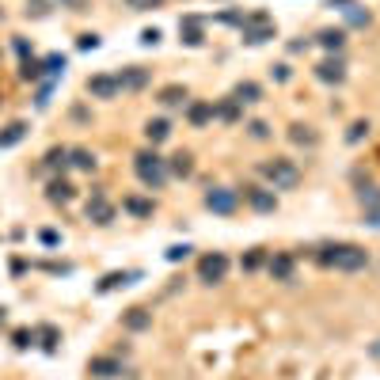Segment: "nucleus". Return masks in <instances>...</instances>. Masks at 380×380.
Segmentation results:
<instances>
[{"label":"nucleus","mask_w":380,"mask_h":380,"mask_svg":"<svg viewBox=\"0 0 380 380\" xmlns=\"http://www.w3.org/2000/svg\"><path fill=\"white\" fill-rule=\"evenodd\" d=\"M4 316H8V308H4V304H0V323H4Z\"/></svg>","instance_id":"49"},{"label":"nucleus","mask_w":380,"mask_h":380,"mask_svg":"<svg viewBox=\"0 0 380 380\" xmlns=\"http://www.w3.org/2000/svg\"><path fill=\"white\" fill-rule=\"evenodd\" d=\"M88 221H91V225H110V221H114V206L103 198V190L91 194V202H88Z\"/></svg>","instance_id":"10"},{"label":"nucleus","mask_w":380,"mask_h":380,"mask_svg":"<svg viewBox=\"0 0 380 380\" xmlns=\"http://www.w3.org/2000/svg\"><path fill=\"white\" fill-rule=\"evenodd\" d=\"M88 373L96 376V380H114V376H122L126 369H122V361H118V358H91L88 361Z\"/></svg>","instance_id":"11"},{"label":"nucleus","mask_w":380,"mask_h":380,"mask_svg":"<svg viewBox=\"0 0 380 380\" xmlns=\"http://www.w3.org/2000/svg\"><path fill=\"white\" fill-rule=\"evenodd\" d=\"M15 53H23V58L31 53V46H27V39H15Z\"/></svg>","instance_id":"48"},{"label":"nucleus","mask_w":380,"mask_h":380,"mask_svg":"<svg viewBox=\"0 0 380 380\" xmlns=\"http://www.w3.org/2000/svg\"><path fill=\"white\" fill-rule=\"evenodd\" d=\"M160 42V31H156V27H145L141 31V46H156Z\"/></svg>","instance_id":"43"},{"label":"nucleus","mask_w":380,"mask_h":380,"mask_svg":"<svg viewBox=\"0 0 380 380\" xmlns=\"http://www.w3.org/2000/svg\"><path fill=\"white\" fill-rule=\"evenodd\" d=\"M27 137V122H8L0 129V148H15Z\"/></svg>","instance_id":"23"},{"label":"nucleus","mask_w":380,"mask_h":380,"mask_svg":"<svg viewBox=\"0 0 380 380\" xmlns=\"http://www.w3.org/2000/svg\"><path fill=\"white\" fill-rule=\"evenodd\" d=\"M263 263H266V251H263V247H251V251L244 255V263H240V266H244V270H258Z\"/></svg>","instance_id":"35"},{"label":"nucleus","mask_w":380,"mask_h":380,"mask_svg":"<svg viewBox=\"0 0 380 380\" xmlns=\"http://www.w3.org/2000/svg\"><path fill=\"white\" fill-rule=\"evenodd\" d=\"M34 342V331H27V327H20V331H12V346L15 350H27Z\"/></svg>","instance_id":"37"},{"label":"nucleus","mask_w":380,"mask_h":380,"mask_svg":"<svg viewBox=\"0 0 380 380\" xmlns=\"http://www.w3.org/2000/svg\"><path fill=\"white\" fill-rule=\"evenodd\" d=\"M342 12H346V23L350 27H369V12H361V8H354V4L342 8Z\"/></svg>","instance_id":"36"},{"label":"nucleus","mask_w":380,"mask_h":380,"mask_svg":"<svg viewBox=\"0 0 380 380\" xmlns=\"http://www.w3.org/2000/svg\"><path fill=\"white\" fill-rule=\"evenodd\" d=\"M129 8H133V12H152V8H160L164 0H126Z\"/></svg>","instance_id":"41"},{"label":"nucleus","mask_w":380,"mask_h":380,"mask_svg":"<svg viewBox=\"0 0 380 380\" xmlns=\"http://www.w3.org/2000/svg\"><path fill=\"white\" fill-rule=\"evenodd\" d=\"M118 80V91H141L148 84V69H141V65H126L122 72H114Z\"/></svg>","instance_id":"9"},{"label":"nucleus","mask_w":380,"mask_h":380,"mask_svg":"<svg viewBox=\"0 0 380 380\" xmlns=\"http://www.w3.org/2000/svg\"><path fill=\"white\" fill-rule=\"evenodd\" d=\"M232 99H236V103H258V99H263V88H258L255 80H240Z\"/></svg>","instance_id":"24"},{"label":"nucleus","mask_w":380,"mask_h":380,"mask_svg":"<svg viewBox=\"0 0 380 380\" xmlns=\"http://www.w3.org/2000/svg\"><path fill=\"white\" fill-rule=\"evenodd\" d=\"M274 80H277V84H285V80H289V65H277V69H274Z\"/></svg>","instance_id":"46"},{"label":"nucleus","mask_w":380,"mask_h":380,"mask_svg":"<svg viewBox=\"0 0 380 380\" xmlns=\"http://www.w3.org/2000/svg\"><path fill=\"white\" fill-rule=\"evenodd\" d=\"M34 342H39L46 354H53V350H58V342H61V331L53 327V323H39V327H34Z\"/></svg>","instance_id":"20"},{"label":"nucleus","mask_w":380,"mask_h":380,"mask_svg":"<svg viewBox=\"0 0 380 380\" xmlns=\"http://www.w3.org/2000/svg\"><path fill=\"white\" fill-rule=\"evenodd\" d=\"M187 122L194 129H206L213 122V103H209V99H190V103H187Z\"/></svg>","instance_id":"12"},{"label":"nucleus","mask_w":380,"mask_h":380,"mask_svg":"<svg viewBox=\"0 0 380 380\" xmlns=\"http://www.w3.org/2000/svg\"><path fill=\"white\" fill-rule=\"evenodd\" d=\"M187 88L183 84H164L160 91H156V103H164V107H187Z\"/></svg>","instance_id":"17"},{"label":"nucleus","mask_w":380,"mask_h":380,"mask_svg":"<svg viewBox=\"0 0 380 380\" xmlns=\"http://www.w3.org/2000/svg\"><path fill=\"white\" fill-rule=\"evenodd\" d=\"M88 96L91 99H114L118 96V80L107 77V72H99V77L88 80Z\"/></svg>","instance_id":"14"},{"label":"nucleus","mask_w":380,"mask_h":380,"mask_svg":"<svg viewBox=\"0 0 380 380\" xmlns=\"http://www.w3.org/2000/svg\"><path fill=\"white\" fill-rule=\"evenodd\" d=\"M164 258H168V263H183V258H190V247L187 244H175V247L164 251Z\"/></svg>","instance_id":"38"},{"label":"nucleus","mask_w":380,"mask_h":380,"mask_svg":"<svg viewBox=\"0 0 380 380\" xmlns=\"http://www.w3.org/2000/svg\"><path fill=\"white\" fill-rule=\"evenodd\" d=\"M247 133H251L255 141H266V137H270V126H266V122H258V118H255V122H247Z\"/></svg>","instance_id":"39"},{"label":"nucleus","mask_w":380,"mask_h":380,"mask_svg":"<svg viewBox=\"0 0 380 380\" xmlns=\"http://www.w3.org/2000/svg\"><path fill=\"white\" fill-rule=\"evenodd\" d=\"M168 175H179V179H190L194 175V156L190 152H175L168 160Z\"/></svg>","instance_id":"22"},{"label":"nucleus","mask_w":380,"mask_h":380,"mask_svg":"<svg viewBox=\"0 0 380 380\" xmlns=\"http://www.w3.org/2000/svg\"><path fill=\"white\" fill-rule=\"evenodd\" d=\"M80 50H99V46H103V39H99V34H80Z\"/></svg>","instance_id":"42"},{"label":"nucleus","mask_w":380,"mask_h":380,"mask_svg":"<svg viewBox=\"0 0 380 380\" xmlns=\"http://www.w3.org/2000/svg\"><path fill=\"white\" fill-rule=\"evenodd\" d=\"M316 263L335 266V270H346V274H358V270L369 266V255H365V247H358V244H327V247H320Z\"/></svg>","instance_id":"1"},{"label":"nucleus","mask_w":380,"mask_h":380,"mask_svg":"<svg viewBox=\"0 0 380 380\" xmlns=\"http://www.w3.org/2000/svg\"><path fill=\"white\" fill-rule=\"evenodd\" d=\"M46 198H50L53 206H58V202L65 206V202H72V198H77V187H72L69 179H50V187H46Z\"/></svg>","instance_id":"19"},{"label":"nucleus","mask_w":380,"mask_h":380,"mask_svg":"<svg viewBox=\"0 0 380 380\" xmlns=\"http://www.w3.org/2000/svg\"><path fill=\"white\" fill-rule=\"evenodd\" d=\"M0 20H4V12H0Z\"/></svg>","instance_id":"50"},{"label":"nucleus","mask_w":380,"mask_h":380,"mask_svg":"<svg viewBox=\"0 0 380 380\" xmlns=\"http://www.w3.org/2000/svg\"><path fill=\"white\" fill-rule=\"evenodd\" d=\"M145 137H148V145H164V141H168V137H171V122H168V118H148V122H145Z\"/></svg>","instance_id":"16"},{"label":"nucleus","mask_w":380,"mask_h":380,"mask_svg":"<svg viewBox=\"0 0 380 380\" xmlns=\"http://www.w3.org/2000/svg\"><path fill=\"white\" fill-rule=\"evenodd\" d=\"M358 202H361L365 209L380 206V187H373V183H369V187H361V190H358Z\"/></svg>","instance_id":"33"},{"label":"nucleus","mask_w":380,"mask_h":380,"mask_svg":"<svg viewBox=\"0 0 380 380\" xmlns=\"http://www.w3.org/2000/svg\"><path fill=\"white\" fill-rule=\"evenodd\" d=\"M323 50H331V53H339L342 46H346V31H335V27H327V31H320V39H316Z\"/></svg>","instance_id":"26"},{"label":"nucleus","mask_w":380,"mask_h":380,"mask_svg":"<svg viewBox=\"0 0 380 380\" xmlns=\"http://www.w3.org/2000/svg\"><path fill=\"white\" fill-rule=\"evenodd\" d=\"M122 327L133 331V335H137V331H148V327H152V312H148V308H129V312H122Z\"/></svg>","instance_id":"15"},{"label":"nucleus","mask_w":380,"mask_h":380,"mask_svg":"<svg viewBox=\"0 0 380 380\" xmlns=\"http://www.w3.org/2000/svg\"><path fill=\"white\" fill-rule=\"evenodd\" d=\"M289 141H293V145H308V148H316L320 137H316V129H312V126H301V122H296V126H289Z\"/></svg>","instance_id":"27"},{"label":"nucleus","mask_w":380,"mask_h":380,"mask_svg":"<svg viewBox=\"0 0 380 380\" xmlns=\"http://www.w3.org/2000/svg\"><path fill=\"white\" fill-rule=\"evenodd\" d=\"M58 240H61V236H58V232H50V228L42 232V244H46V247H58Z\"/></svg>","instance_id":"47"},{"label":"nucleus","mask_w":380,"mask_h":380,"mask_svg":"<svg viewBox=\"0 0 380 380\" xmlns=\"http://www.w3.org/2000/svg\"><path fill=\"white\" fill-rule=\"evenodd\" d=\"M266 270H270L274 282H293V255H274V258H266Z\"/></svg>","instance_id":"18"},{"label":"nucleus","mask_w":380,"mask_h":380,"mask_svg":"<svg viewBox=\"0 0 380 380\" xmlns=\"http://www.w3.org/2000/svg\"><path fill=\"white\" fill-rule=\"evenodd\" d=\"M133 277H137V274H122V270H114V274H107L103 282L96 285V289H99V293H110V289H118V285H129Z\"/></svg>","instance_id":"30"},{"label":"nucleus","mask_w":380,"mask_h":380,"mask_svg":"<svg viewBox=\"0 0 380 380\" xmlns=\"http://www.w3.org/2000/svg\"><path fill=\"white\" fill-rule=\"evenodd\" d=\"M179 42L190 46V50H198V46L206 42V27H202L198 15H183L179 20Z\"/></svg>","instance_id":"8"},{"label":"nucleus","mask_w":380,"mask_h":380,"mask_svg":"<svg viewBox=\"0 0 380 380\" xmlns=\"http://www.w3.org/2000/svg\"><path fill=\"white\" fill-rule=\"evenodd\" d=\"M206 209L221 213V217H232V213L240 209V194L228 190V187H209L206 190Z\"/></svg>","instance_id":"5"},{"label":"nucleus","mask_w":380,"mask_h":380,"mask_svg":"<svg viewBox=\"0 0 380 380\" xmlns=\"http://www.w3.org/2000/svg\"><path fill=\"white\" fill-rule=\"evenodd\" d=\"M27 20H46V15H50V4H46V0H27Z\"/></svg>","instance_id":"34"},{"label":"nucleus","mask_w":380,"mask_h":380,"mask_svg":"<svg viewBox=\"0 0 380 380\" xmlns=\"http://www.w3.org/2000/svg\"><path fill=\"white\" fill-rule=\"evenodd\" d=\"M61 8H69V12H88V0H58Z\"/></svg>","instance_id":"44"},{"label":"nucleus","mask_w":380,"mask_h":380,"mask_svg":"<svg viewBox=\"0 0 380 380\" xmlns=\"http://www.w3.org/2000/svg\"><path fill=\"white\" fill-rule=\"evenodd\" d=\"M46 171H61V168H69V148H50V152H46V164H42Z\"/></svg>","instance_id":"29"},{"label":"nucleus","mask_w":380,"mask_h":380,"mask_svg":"<svg viewBox=\"0 0 380 380\" xmlns=\"http://www.w3.org/2000/svg\"><path fill=\"white\" fill-rule=\"evenodd\" d=\"M133 171H137V179H141L148 190H160L164 183H168V160L156 156V148H145V152L133 156Z\"/></svg>","instance_id":"2"},{"label":"nucleus","mask_w":380,"mask_h":380,"mask_svg":"<svg viewBox=\"0 0 380 380\" xmlns=\"http://www.w3.org/2000/svg\"><path fill=\"white\" fill-rule=\"evenodd\" d=\"M69 164L77 171H96V152H88V148H69Z\"/></svg>","instance_id":"25"},{"label":"nucleus","mask_w":380,"mask_h":380,"mask_svg":"<svg viewBox=\"0 0 380 380\" xmlns=\"http://www.w3.org/2000/svg\"><path fill=\"white\" fill-rule=\"evenodd\" d=\"M365 225H369V228H380V206L365 209Z\"/></svg>","instance_id":"45"},{"label":"nucleus","mask_w":380,"mask_h":380,"mask_svg":"<svg viewBox=\"0 0 380 380\" xmlns=\"http://www.w3.org/2000/svg\"><path fill=\"white\" fill-rule=\"evenodd\" d=\"M361 137H369V122H354V126H350V133H346V141H350V145H358V141H361Z\"/></svg>","instance_id":"40"},{"label":"nucleus","mask_w":380,"mask_h":380,"mask_svg":"<svg viewBox=\"0 0 380 380\" xmlns=\"http://www.w3.org/2000/svg\"><path fill=\"white\" fill-rule=\"evenodd\" d=\"M46 77V69H42V61H34V58H23V65H20V80H42Z\"/></svg>","instance_id":"31"},{"label":"nucleus","mask_w":380,"mask_h":380,"mask_svg":"<svg viewBox=\"0 0 380 380\" xmlns=\"http://www.w3.org/2000/svg\"><path fill=\"white\" fill-rule=\"evenodd\" d=\"M244 202L255 213H274L277 209V194L270 187H244Z\"/></svg>","instance_id":"7"},{"label":"nucleus","mask_w":380,"mask_h":380,"mask_svg":"<svg viewBox=\"0 0 380 380\" xmlns=\"http://www.w3.org/2000/svg\"><path fill=\"white\" fill-rule=\"evenodd\" d=\"M258 171H263L266 183H270V190H293L296 183H301V168H296L293 160H285V156H274V160H266Z\"/></svg>","instance_id":"3"},{"label":"nucleus","mask_w":380,"mask_h":380,"mask_svg":"<svg viewBox=\"0 0 380 380\" xmlns=\"http://www.w3.org/2000/svg\"><path fill=\"white\" fill-rule=\"evenodd\" d=\"M240 110H244V103H236L232 96L228 99H221V103H213V118H221V122H240Z\"/></svg>","instance_id":"21"},{"label":"nucleus","mask_w":380,"mask_h":380,"mask_svg":"<svg viewBox=\"0 0 380 380\" xmlns=\"http://www.w3.org/2000/svg\"><path fill=\"white\" fill-rule=\"evenodd\" d=\"M65 65H69V61H65V53H50V58L42 61V69H46V77H50V80H58L65 72Z\"/></svg>","instance_id":"32"},{"label":"nucleus","mask_w":380,"mask_h":380,"mask_svg":"<svg viewBox=\"0 0 380 380\" xmlns=\"http://www.w3.org/2000/svg\"><path fill=\"white\" fill-rule=\"evenodd\" d=\"M316 80H323V84H342L346 80V65H342V58H327L316 65Z\"/></svg>","instance_id":"13"},{"label":"nucleus","mask_w":380,"mask_h":380,"mask_svg":"<svg viewBox=\"0 0 380 380\" xmlns=\"http://www.w3.org/2000/svg\"><path fill=\"white\" fill-rule=\"evenodd\" d=\"M228 255L225 251H209V255H202L198 258V282H206V285H217V282H225L228 277Z\"/></svg>","instance_id":"4"},{"label":"nucleus","mask_w":380,"mask_h":380,"mask_svg":"<svg viewBox=\"0 0 380 380\" xmlns=\"http://www.w3.org/2000/svg\"><path fill=\"white\" fill-rule=\"evenodd\" d=\"M244 39L251 42V46H263V42H270L274 39V23H270V15L266 12H255V15H247L244 23Z\"/></svg>","instance_id":"6"},{"label":"nucleus","mask_w":380,"mask_h":380,"mask_svg":"<svg viewBox=\"0 0 380 380\" xmlns=\"http://www.w3.org/2000/svg\"><path fill=\"white\" fill-rule=\"evenodd\" d=\"M122 209L133 213V217H152V202H148V198H137V194L122 198Z\"/></svg>","instance_id":"28"}]
</instances>
